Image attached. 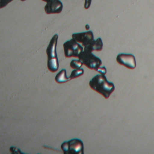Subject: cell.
I'll return each instance as SVG.
<instances>
[{
	"mask_svg": "<svg viewBox=\"0 0 154 154\" xmlns=\"http://www.w3.org/2000/svg\"><path fill=\"white\" fill-rule=\"evenodd\" d=\"M91 89L108 99L115 90V86L111 82L108 81L105 75H97L89 82Z\"/></svg>",
	"mask_w": 154,
	"mask_h": 154,
	"instance_id": "1",
	"label": "cell"
},
{
	"mask_svg": "<svg viewBox=\"0 0 154 154\" xmlns=\"http://www.w3.org/2000/svg\"><path fill=\"white\" fill-rule=\"evenodd\" d=\"M91 52V51L84 49L79 55L78 58L88 69L97 71L102 64V61L99 57L95 56Z\"/></svg>",
	"mask_w": 154,
	"mask_h": 154,
	"instance_id": "3",
	"label": "cell"
},
{
	"mask_svg": "<svg viewBox=\"0 0 154 154\" xmlns=\"http://www.w3.org/2000/svg\"><path fill=\"white\" fill-rule=\"evenodd\" d=\"M63 10V4L60 0H51L45 7V11L47 14L60 13Z\"/></svg>",
	"mask_w": 154,
	"mask_h": 154,
	"instance_id": "8",
	"label": "cell"
},
{
	"mask_svg": "<svg viewBox=\"0 0 154 154\" xmlns=\"http://www.w3.org/2000/svg\"><path fill=\"white\" fill-rule=\"evenodd\" d=\"M91 0H85V4H84V8L85 9H88L91 4Z\"/></svg>",
	"mask_w": 154,
	"mask_h": 154,
	"instance_id": "15",
	"label": "cell"
},
{
	"mask_svg": "<svg viewBox=\"0 0 154 154\" xmlns=\"http://www.w3.org/2000/svg\"><path fill=\"white\" fill-rule=\"evenodd\" d=\"M84 74V69H75L72 72L69 76L70 79L76 78L78 77H79L80 76Z\"/></svg>",
	"mask_w": 154,
	"mask_h": 154,
	"instance_id": "11",
	"label": "cell"
},
{
	"mask_svg": "<svg viewBox=\"0 0 154 154\" xmlns=\"http://www.w3.org/2000/svg\"><path fill=\"white\" fill-rule=\"evenodd\" d=\"M82 64H83L80 60H73L70 62V66L73 69H81Z\"/></svg>",
	"mask_w": 154,
	"mask_h": 154,
	"instance_id": "12",
	"label": "cell"
},
{
	"mask_svg": "<svg viewBox=\"0 0 154 154\" xmlns=\"http://www.w3.org/2000/svg\"><path fill=\"white\" fill-rule=\"evenodd\" d=\"M20 1H25V0H20Z\"/></svg>",
	"mask_w": 154,
	"mask_h": 154,
	"instance_id": "18",
	"label": "cell"
},
{
	"mask_svg": "<svg viewBox=\"0 0 154 154\" xmlns=\"http://www.w3.org/2000/svg\"><path fill=\"white\" fill-rule=\"evenodd\" d=\"M71 80L69 77L66 76V70L63 69L60 72H58L55 78V81L59 84L65 83Z\"/></svg>",
	"mask_w": 154,
	"mask_h": 154,
	"instance_id": "10",
	"label": "cell"
},
{
	"mask_svg": "<svg viewBox=\"0 0 154 154\" xmlns=\"http://www.w3.org/2000/svg\"><path fill=\"white\" fill-rule=\"evenodd\" d=\"M85 27H86V29H89V26H88V25H86Z\"/></svg>",
	"mask_w": 154,
	"mask_h": 154,
	"instance_id": "16",
	"label": "cell"
},
{
	"mask_svg": "<svg viewBox=\"0 0 154 154\" xmlns=\"http://www.w3.org/2000/svg\"><path fill=\"white\" fill-rule=\"evenodd\" d=\"M103 48L102 41L100 38H98L97 40H94L89 46L84 47L85 50H87L89 51H100Z\"/></svg>",
	"mask_w": 154,
	"mask_h": 154,
	"instance_id": "9",
	"label": "cell"
},
{
	"mask_svg": "<svg viewBox=\"0 0 154 154\" xmlns=\"http://www.w3.org/2000/svg\"><path fill=\"white\" fill-rule=\"evenodd\" d=\"M42 1H45V2H48V1H51V0H42Z\"/></svg>",
	"mask_w": 154,
	"mask_h": 154,
	"instance_id": "17",
	"label": "cell"
},
{
	"mask_svg": "<svg viewBox=\"0 0 154 154\" xmlns=\"http://www.w3.org/2000/svg\"><path fill=\"white\" fill-rule=\"evenodd\" d=\"M117 62L129 69H134L136 67V60L134 55L129 54H119L116 58Z\"/></svg>",
	"mask_w": 154,
	"mask_h": 154,
	"instance_id": "6",
	"label": "cell"
},
{
	"mask_svg": "<svg viewBox=\"0 0 154 154\" xmlns=\"http://www.w3.org/2000/svg\"><path fill=\"white\" fill-rule=\"evenodd\" d=\"M72 38L82 43V46L84 47L89 46L94 41L93 34L91 31L80 33H73L72 34Z\"/></svg>",
	"mask_w": 154,
	"mask_h": 154,
	"instance_id": "7",
	"label": "cell"
},
{
	"mask_svg": "<svg viewBox=\"0 0 154 154\" xmlns=\"http://www.w3.org/2000/svg\"><path fill=\"white\" fill-rule=\"evenodd\" d=\"M63 48L66 58L78 57L79 55L83 51V47L73 38L66 42L63 44Z\"/></svg>",
	"mask_w": 154,
	"mask_h": 154,
	"instance_id": "5",
	"label": "cell"
},
{
	"mask_svg": "<svg viewBox=\"0 0 154 154\" xmlns=\"http://www.w3.org/2000/svg\"><path fill=\"white\" fill-rule=\"evenodd\" d=\"M13 0H0V8L5 7L9 2H11Z\"/></svg>",
	"mask_w": 154,
	"mask_h": 154,
	"instance_id": "13",
	"label": "cell"
},
{
	"mask_svg": "<svg viewBox=\"0 0 154 154\" xmlns=\"http://www.w3.org/2000/svg\"><path fill=\"white\" fill-rule=\"evenodd\" d=\"M97 72L100 73V74L102 75H105V73H106V68L105 66H103L102 67H99V69H98V70L97 71Z\"/></svg>",
	"mask_w": 154,
	"mask_h": 154,
	"instance_id": "14",
	"label": "cell"
},
{
	"mask_svg": "<svg viewBox=\"0 0 154 154\" xmlns=\"http://www.w3.org/2000/svg\"><path fill=\"white\" fill-rule=\"evenodd\" d=\"M61 149L66 154H83L84 144L82 141L77 138L72 139L62 143Z\"/></svg>",
	"mask_w": 154,
	"mask_h": 154,
	"instance_id": "4",
	"label": "cell"
},
{
	"mask_svg": "<svg viewBox=\"0 0 154 154\" xmlns=\"http://www.w3.org/2000/svg\"><path fill=\"white\" fill-rule=\"evenodd\" d=\"M58 37V35L55 34L51 38L46 50V52L48 55V68L51 72H57L59 67L56 51Z\"/></svg>",
	"mask_w": 154,
	"mask_h": 154,
	"instance_id": "2",
	"label": "cell"
}]
</instances>
